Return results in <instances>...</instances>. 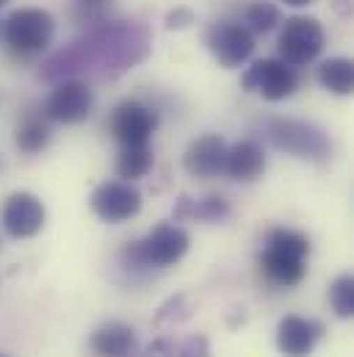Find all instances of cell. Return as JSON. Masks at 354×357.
<instances>
[{
    "mask_svg": "<svg viewBox=\"0 0 354 357\" xmlns=\"http://www.w3.org/2000/svg\"><path fill=\"white\" fill-rule=\"evenodd\" d=\"M266 247H274V250H282V252H291L296 258H305L310 255V238L299 230H291V227H274L268 236H266Z\"/></svg>",
    "mask_w": 354,
    "mask_h": 357,
    "instance_id": "cell-22",
    "label": "cell"
},
{
    "mask_svg": "<svg viewBox=\"0 0 354 357\" xmlns=\"http://www.w3.org/2000/svg\"><path fill=\"white\" fill-rule=\"evenodd\" d=\"M88 205L102 222L122 225L141 211V191L128 180H105L91 191Z\"/></svg>",
    "mask_w": 354,
    "mask_h": 357,
    "instance_id": "cell-9",
    "label": "cell"
},
{
    "mask_svg": "<svg viewBox=\"0 0 354 357\" xmlns=\"http://www.w3.org/2000/svg\"><path fill=\"white\" fill-rule=\"evenodd\" d=\"M282 3H285V6H296V8H299V6H310L313 0H282Z\"/></svg>",
    "mask_w": 354,
    "mask_h": 357,
    "instance_id": "cell-27",
    "label": "cell"
},
{
    "mask_svg": "<svg viewBox=\"0 0 354 357\" xmlns=\"http://www.w3.org/2000/svg\"><path fill=\"white\" fill-rule=\"evenodd\" d=\"M188 233L177 225H158L144 238L130 241L122 250V261L128 268H169L188 252Z\"/></svg>",
    "mask_w": 354,
    "mask_h": 357,
    "instance_id": "cell-4",
    "label": "cell"
},
{
    "mask_svg": "<svg viewBox=\"0 0 354 357\" xmlns=\"http://www.w3.org/2000/svg\"><path fill=\"white\" fill-rule=\"evenodd\" d=\"M91 3H105V0H91Z\"/></svg>",
    "mask_w": 354,
    "mask_h": 357,
    "instance_id": "cell-28",
    "label": "cell"
},
{
    "mask_svg": "<svg viewBox=\"0 0 354 357\" xmlns=\"http://www.w3.org/2000/svg\"><path fill=\"white\" fill-rule=\"evenodd\" d=\"M0 36L6 39V47L14 59L20 61H31L36 56H42L53 39H56V17L45 8L36 6H25L11 11L3 20V31Z\"/></svg>",
    "mask_w": 354,
    "mask_h": 357,
    "instance_id": "cell-3",
    "label": "cell"
},
{
    "mask_svg": "<svg viewBox=\"0 0 354 357\" xmlns=\"http://www.w3.org/2000/svg\"><path fill=\"white\" fill-rule=\"evenodd\" d=\"M108 130L111 136L122 144H150L153 133L158 130V111L144 105L141 100H122L108 119Z\"/></svg>",
    "mask_w": 354,
    "mask_h": 357,
    "instance_id": "cell-7",
    "label": "cell"
},
{
    "mask_svg": "<svg viewBox=\"0 0 354 357\" xmlns=\"http://www.w3.org/2000/svg\"><path fill=\"white\" fill-rule=\"evenodd\" d=\"M50 119L45 116V111H25L22 119L17 122L14 130V144L25 153V155H36L50 144Z\"/></svg>",
    "mask_w": 354,
    "mask_h": 357,
    "instance_id": "cell-18",
    "label": "cell"
},
{
    "mask_svg": "<svg viewBox=\"0 0 354 357\" xmlns=\"http://www.w3.org/2000/svg\"><path fill=\"white\" fill-rule=\"evenodd\" d=\"M133 357H175V347L167 338H158V341L147 344L141 352H136Z\"/></svg>",
    "mask_w": 354,
    "mask_h": 357,
    "instance_id": "cell-26",
    "label": "cell"
},
{
    "mask_svg": "<svg viewBox=\"0 0 354 357\" xmlns=\"http://www.w3.org/2000/svg\"><path fill=\"white\" fill-rule=\"evenodd\" d=\"M6 3H8V0H0V6H6Z\"/></svg>",
    "mask_w": 354,
    "mask_h": 357,
    "instance_id": "cell-29",
    "label": "cell"
},
{
    "mask_svg": "<svg viewBox=\"0 0 354 357\" xmlns=\"http://www.w3.org/2000/svg\"><path fill=\"white\" fill-rule=\"evenodd\" d=\"M177 357H210V344L205 335H191L183 341Z\"/></svg>",
    "mask_w": 354,
    "mask_h": 357,
    "instance_id": "cell-24",
    "label": "cell"
},
{
    "mask_svg": "<svg viewBox=\"0 0 354 357\" xmlns=\"http://www.w3.org/2000/svg\"><path fill=\"white\" fill-rule=\"evenodd\" d=\"M324 327L305 316H285L277 324V349L285 357H310L321 341Z\"/></svg>",
    "mask_w": 354,
    "mask_h": 357,
    "instance_id": "cell-13",
    "label": "cell"
},
{
    "mask_svg": "<svg viewBox=\"0 0 354 357\" xmlns=\"http://www.w3.org/2000/svg\"><path fill=\"white\" fill-rule=\"evenodd\" d=\"M279 22H282V14H279V8H277L274 3L255 0V3H249V6L244 8V22H241V25H244L249 33H268V31H274Z\"/></svg>",
    "mask_w": 354,
    "mask_h": 357,
    "instance_id": "cell-21",
    "label": "cell"
},
{
    "mask_svg": "<svg viewBox=\"0 0 354 357\" xmlns=\"http://www.w3.org/2000/svg\"><path fill=\"white\" fill-rule=\"evenodd\" d=\"M205 45L210 50V56L224 67V70H236L241 64H247L255 53V33H249L241 22H230V20H219L208 28L205 33Z\"/></svg>",
    "mask_w": 354,
    "mask_h": 357,
    "instance_id": "cell-6",
    "label": "cell"
},
{
    "mask_svg": "<svg viewBox=\"0 0 354 357\" xmlns=\"http://www.w3.org/2000/svg\"><path fill=\"white\" fill-rule=\"evenodd\" d=\"M327 45V31L316 17H288L279 39H277V53L279 61H285L288 67H307L313 64L321 50Z\"/></svg>",
    "mask_w": 354,
    "mask_h": 357,
    "instance_id": "cell-5",
    "label": "cell"
},
{
    "mask_svg": "<svg viewBox=\"0 0 354 357\" xmlns=\"http://www.w3.org/2000/svg\"><path fill=\"white\" fill-rule=\"evenodd\" d=\"M0 357H6V355H0Z\"/></svg>",
    "mask_w": 354,
    "mask_h": 357,
    "instance_id": "cell-31",
    "label": "cell"
},
{
    "mask_svg": "<svg viewBox=\"0 0 354 357\" xmlns=\"http://www.w3.org/2000/svg\"><path fill=\"white\" fill-rule=\"evenodd\" d=\"M91 105H94V94L86 81H78V78L59 81L45 102V116L61 125H81L88 119Z\"/></svg>",
    "mask_w": 354,
    "mask_h": 357,
    "instance_id": "cell-11",
    "label": "cell"
},
{
    "mask_svg": "<svg viewBox=\"0 0 354 357\" xmlns=\"http://www.w3.org/2000/svg\"><path fill=\"white\" fill-rule=\"evenodd\" d=\"M261 271L266 274V280H271L274 285H282V288H293L305 280L307 266H305V258H296L291 252H282V250H274V247H266L258 258Z\"/></svg>",
    "mask_w": 354,
    "mask_h": 357,
    "instance_id": "cell-17",
    "label": "cell"
},
{
    "mask_svg": "<svg viewBox=\"0 0 354 357\" xmlns=\"http://www.w3.org/2000/svg\"><path fill=\"white\" fill-rule=\"evenodd\" d=\"M153 164H155V155L150 144H130V147H122L116 155V175L133 183V180L147 178Z\"/></svg>",
    "mask_w": 354,
    "mask_h": 357,
    "instance_id": "cell-19",
    "label": "cell"
},
{
    "mask_svg": "<svg viewBox=\"0 0 354 357\" xmlns=\"http://www.w3.org/2000/svg\"><path fill=\"white\" fill-rule=\"evenodd\" d=\"M318 84L332 94H352L354 91V64L352 59H344V56H335V59H327L321 67H318Z\"/></svg>",
    "mask_w": 354,
    "mask_h": 357,
    "instance_id": "cell-20",
    "label": "cell"
},
{
    "mask_svg": "<svg viewBox=\"0 0 354 357\" xmlns=\"http://www.w3.org/2000/svg\"><path fill=\"white\" fill-rule=\"evenodd\" d=\"M0 31H3V20H0Z\"/></svg>",
    "mask_w": 354,
    "mask_h": 357,
    "instance_id": "cell-30",
    "label": "cell"
},
{
    "mask_svg": "<svg viewBox=\"0 0 354 357\" xmlns=\"http://www.w3.org/2000/svg\"><path fill=\"white\" fill-rule=\"evenodd\" d=\"M258 128H261V136L279 153H288L310 164L332 161V153H335L332 139L327 136L324 128L313 122L291 119V116H266Z\"/></svg>",
    "mask_w": 354,
    "mask_h": 357,
    "instance_id": "cell-2",
    "label": "cell"
},
{
    "mask_svg": "<svg viewBox=\"0 0 354 357\" xmlns=\"http://www.w3.org/2000/svg\"><path fill=\"white\" fill-rule=\"evenodd\" d=\"M266 172V150L255 139H241L233 147H227L224 155V175L238 183H252L263 178Z\"/></svg>",
    "mask_w": 354,
    "mask_h": 357,
    "instance_id": "cell-15",
    "label": "cell"
},
{
    "mask_svg": "<svg viewBox=\"0 0 354 357\" xmlns=\"http://www.w3.org/2000/svg\"><path fill=\"white\" fill-rule=\"evenodd\" d=\"M224 155H227V142L219 133H205L185 147L183 169L197 180L219 178L224 172Z\"/></svg>",
    "mask_w": 354,
    "mask_h": 357,
    "instance_id": "cell-12",
    "label": "cell"
},
{
    "mask_svg": "<svg viewBox=\"0 0 354 357\" xmlns=\"http://www.w3.org/2000/svg\"><path fill=\"white\" fill-rule=\"evenodd\" d=\"M233 213L230 202L222 197V194H208V197H188L183 194L177 199L175 211H172V219L175 222H202V225H219V222H227Z\"/></svg>",
    "mask_w": 354,
    "mask_h": 357,
    "instance_id": "cell-16",
    "label": "cell"
},
{
    "mask_svg": "<svg viewBox=\"0 0 354 357\" xmlns=\"http://www.w3.org/2000/svg\"><path fill=\"white\" fill-rule=\"evenodd\" d=\"M241 89L258 91L268 102H279L299 89L296 67H288L279 59H261L241 75Z\"/></svg>",
    "mask_w": 354,
    "mask_h": 357,
    "instance_id": "cell-8",
    "label": "cell"
},
{
    "mask_svg": "<svg viewBox=\"0 0 354 357\" xmlns=\"http://www.w3.org/2000/svg\"><path fill=\"white\" fill-rule=\"evenodd\" d=\"M0 222H3V230L11 238L25 241V238H33V236L42 233V227L47 222V208H45V202L36 194H31V191H14L3 202Z\"/></svg>",
    "mask_w": 354,
    "mask_h": 357,
    "instance_id": "cell-10",
    "label": "cell"
},
{
    "mask_svg": "<svg viewBox=\"0 0 354 357\" xmlns=\"http://www.w3.org/2000/svg\"><path fill=\"white\" fill-rule=\"evenodd\" d=\"M164 22H167V28H169V31H180V28H188L191 22H197V17H194V11H191V8H183V6H180V8H175V11H169V14H167V20H164Z\"/></svg>",
    "mask_w": 354,
    "mask_h": 357,
    "instance_id": "cell-25",
    "label": "cell"
},
{
    "mask_svg": "<svg viewBox=\"0 0 354 357\" xmlns=\"http://www.w3.org/2000/svg\"><path fill=\"white\" fill-rule=\"evenodd\" d=\"M330 307L335 310L338 319H352L354 316V277L341 274L330 285Z\"/></svg>",
    "mask_w": 354,
    "mask_h": 357,
    "instance_id": "cell-23",
    "label": "cell"
},
{
    "mask_svg": "<svg viewBox=\"0 0 354 357\" xmlns=\"http://www.w3.org/2000/svg\"><path fill=\"white\" fill-rule=\"evenodd\" d=\"M88 349L94 357H133L139 349V338H136V330L130 324L105 321L91 333Z\"/></svg>",
    "mask_w": 354,
    "mask_h": 357,
    "instance_id": "cell-14",
    "label": "cell"
},
{
    "mask_svg": "<svg viewBox=\"0 0 354 357\" xmlns=\"http://www.w3.org/2000/svg\"><path fill=\"white\" fill-rule=\"evenodd\" d=\"M150 56V31L133 20H102L91 25L84 36L61 47L42 64L47 84L100 78L111 81L133 70Z\"/></svg>",
    "mask_w": 354,
    "mask_h": 357,
    "instance_id": "cell-1",
    "label": "cell"
}]
</instances>
